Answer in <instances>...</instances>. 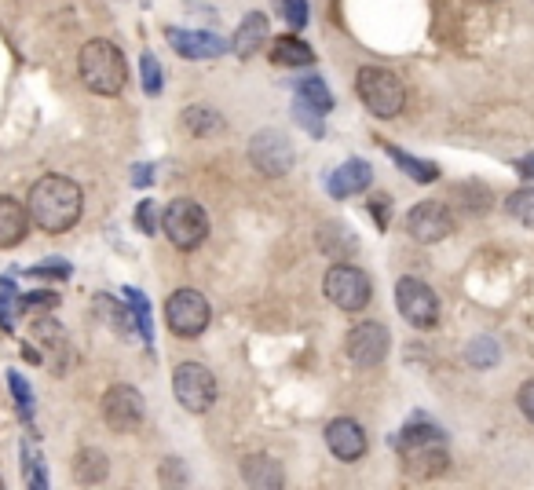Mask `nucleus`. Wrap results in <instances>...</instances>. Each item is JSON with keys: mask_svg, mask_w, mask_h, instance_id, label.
<instances>
[{"mask_svg": "<svg viewBox=\"0 0 534 490\" xmlns=\"http://www.w3.org/2000/svg\"><path fill=\"white\" fill-rule=\"evenodd\" d=\"M81 205H85V194L70 176H59V172H48L30 187V198H26V213L41 231L48 235H63L81 220Z\"/></svg>", "mask_w": 534, "mask_h": 490, "instance_id": "obj_1", "label": "nucleus"}, {"mask_svg": "<svg viewBox=\"0 0 534 490\" xmlns=\"http://www.w3.org/2000/svg\"><path fill=\"white\" fill-rule=\"evenodd\" d=\"M399 461L403 469L417 480H436L450 469V454H447V436L439 432L428 417H414L410 425L399 432L396 439Z\"/></svg>", "mask_w": 534, "mask_h": 490, "instance_id": "obj_2", "label": "nucleus"}, {"mask_svg": "<svg viewBox=\"0 0 534 490\" xmlns=\"http://www.w3.org/2000/svg\"><path fill=\"white\" fill-rule=\"evenodd\" d=\"M77 70H81V81H85L96 96H121L125 85H129V63L114 41H96L81 44L77 52Z\"/></svg>", "mask_w": 534, "mask_h": 490, "instance_id": "obj_3", "label": "nucleus"}, {"mask_svg": "<svg viewBox=\"0 0 534 490\" xmlns=\"http://www.w3.org/2000/svg\"><path fill=\"white\" fill-rule=\"evenodd\" d=\"M355 88H359V99L363 107L374 114V118H396L406 107V88L392 70H381V66H363L359 77H355Z\"/></svg>", "mask_w": 534, "mask_h": 490, "instance_id": "obj_4", "label": "nucleus"}, {"mask_svg": "<svg viewBox=\"0 0 534 490\" xmlns=\"http://www.w3.org/2000/svg\"><path fill=\"white\" fill-rule=\"evenodd\" d=\"M161 231L169 235V242L183 253H191L209 238V216L194 198H176V202L161 213Z\"/></svg>", "mask_w": 534, "mask_h": 490, "instance_id": "obj_5", "label": "nucleus"}, {"mask_svg": "<svg viewBox=\"0 0 534 490\" xmlns=\"http://www.w3.org/2000/svg\"><path fill=\"white\" fill-rule=\"evenodd\" d=\"M322 293H326V300H330L333 308L348 311V315H355V311H363L366 304H370V293H374V286H370V275H366L363 267L355 264H337L326 271V282H322Z\"/></svg>", "mask_w": 534, "mask_h": 490, "instance_id": "obj_6", "label": "nucleus"}, {"mask_svg": "<svg viewBox=\"0 0 534 490\" xmlns=\"http://www.w3.org/2000/svg\"><path fill=\"white\" fill-rule=\"evenodd\" d=\"M172 392L187 414H209L216 403V377L202 363H180L172 373Z\"/></svg>", "mask_w": 534, "mask_h": 490, "instance_id": "obj_7", "label": "nucleus"}, {"mask_svg": "<svg viewBox=\"0 0 534 490\" xmlns=\"http://www.w3.org/2000/svg\"><path fill=\"white\" fill-rule=\"evenodd\" d=\"M209 319H213L209 300L198 289H176L169 304H165V322H169V330L176 337H198V333H205Z\"/></svg>", "mask_w": 534, "mask_h": 490, "instance_id": "obj_8", "label": "nucleus"}, {"mask_svg": "<svg viewBox=\"0 0 534 490\" xmlns=\"http://www.w3.org/2000/svg\"><path fill=\"white\" fill-rule=\"evenodd\" d=\"M396 308L410 326L432 330L439 322V297L421 278H399L396 282Z\"/></svg>", "mask_w": 534, "mask_h": 490, "instance_id": "obj_9", "label": "nucleus"}, {"mask_svg": "<svg viewBox=\"0 0 534 490\" xmlns=\"http://www.w3.org/2000/svg\"><path fill=\"white\" fill-rule=\"evenodd\" d=\"M103 421H107L110 432H118V436H129L143 425V417H147V403H143V395L132 388V384H114L107 388L103 395Z\"/></svg>", "mask_w": 534, "mask_h": 490, "instance_id": "obj_10", "label": "nucleus"}, {"mask_svg": "<svg viewBox=\"0 0 534 490\" xmlns=\"http://www.w3.org/2000/svg\"><path fill=\"white\" fill-rule=\"evenodd\" d=\"M249 161L264 176H286L293 169V143L278 128H260L257 136L249 139Z\"/></svg>", "mask_w": 534, "mask_h": 490, "instance_id": "obj_11", "label": "nucleus"}, {"mask_svg": "<svg viewBox=\"0 0 534 490\" xmlns=\"http://www.w3.org/2000/svg\"><path fill=\"white\" fill-rule=\"evenodd\" d=\"M406 235L414 242H443V238L454 235V216L443 202H421L406 213Z\"/></svg>", "mask_w": 534, "mask_h": 490, "instance_id": "obj_12", "label": "nucleus"}, {"mask_svg": "<svg viewBox=\"0 0 534 490\" xmlns=\"http://www.w3.org/2000/svg\"><path fill=\"white\" fill-rule=\"evenodd\" d=\"M385 355H388V330L381 322H359V326H352V333H348V359L355 366H363V370L381 366Z\"/></svg>", "mask_w": 534, "mask_h": 490, "instance_id": "obj_13", "label": "nucleus"}, {"mask_svg": "<svg viewBox=\"0 0 534 490\" xmlns=\"http://www.w3.org/2000/svg\"><path fill=\"white\" fill-rule=\"evenodd\" d=\"M165 37H169L172 52H180L183 59H216L231 48L224 37H216L209 30H176L172 26V30H165Z\"/></svg>", "mask_w": 534, "mask_h": 490, "instance_id": "obj_14", "label": "nucleus"}, {"mask_svg": "<svg viewBox=\"0 0 534 490\" xmlns=\"http://www.w3.org/2000/svg\"><path fill=\"white\" fill-rule=\"evenodd\" d=\"M326 447H330L333 458L359 461L370 443H366L363 425H355L352 417H337V421H330V425H326Z\"/></svg>", "mask_w": 534, "mask_h": 490, "instance_id": "obj_15", "label": "nucleus"}, {"mask_svg": "<svg viewBox=\"0 0 534 490\" xmlns=\"http://www.w3.org/2000/svg\"><path fill=\"white\" fill-rule=\"evenodd\" d=\"M370 183H374V169L366 165V161H344L341 169L330 172V180H326V191L333 198H352V194H363L370 191Z\"/></svg>", "mask_w": 534, "mask_h": 490, "instance_id": "obj_16", "label": "nucleus"}, {"mask_svg": "<svg viewBox=\"0 0 534 490\" xmlns=\"http://www.w3.org/2000/svg\"><path fill=\"white\" fill-rule=\"evenodd\" d=\"M30 231V213H26V205H19L15 198L8 194H0V249H11V245H19Z\"/></svg>", "mask_w": 534, "mask_h": 490, "instance_id": "obj_17", "label": "nucleus"}, {"mask_svg": "<svg viewBox=\"0 0 534 490\" xmlns=\"http://www.w3.org/2000/svg\"><path fill=\"white\" fill-rule=\"evenodd\" d=\"M242 480L257 490H278L286 483V476H282V465L275 458H267V454H246L242 458Z\"/></svg>", "mask_w": 534, "mask_h": 490, "instance_id": "obj_18", "label": "nucleus"}, {"mask_svg": "<svg viewBox=\"0 0 534 490\" xmlns=\"http://www.w3.org/2000/svg\"><path fill=\"white\" fill-rule=\"evenodd\" d=\"M267 15H260V11H253V15H246L242 19V26H238L235 41H231V52L238 55V59H253V55L264 48L267 41Z\"/></svg>", "mask_w": 534, "mask_h": 490, "instance_id": "obj_19", "label": "nucleus"}, {"mask_svg": "<svg viewBox=\"0 0 534 490\" xmlns=\"http://www.w3.org/2000/svg\"><path fill=\"white\" fill-rule=\"evenodd\" d=\"M271 63L297 70V66H311V63H315V52H311V48L300 41V37L286 33V37H275V41H271Z\"/></svg>", "mask_w": 534, "mask_h": 490, "instance_id": "obj_20", "label": "nucleus"}, {"mask_svg": "<svg viewBox=\"0 0 534 490\" xmlns=\"http://www.w3.org/2000/svg\"><path fill=\"white\" fill-rule=\"evenodd\" d=\"M107 472H110V461H107V454H103V450L85 447L74 458V476H77V483H81V487L103 483V480H107Z\"/></svg>", "mask_w": 534, "mask_h": 490, "instance_id": "obj_21", "label": "nucleus"}, {"mask_svg": "<svg viewBox=\"0 0 534 490\" xmlns=\"http://www.w3.org/2000/svg\"><path fill=\"white\" fill-rule=\"evenodd\" d=\"M180 121H183V128H187L191 136H198V139L216 136V132L224 128V118H220V110H213V107H187V110L180 114Z\"/></svg>", "mask_w": 534, "mask_h": 490, "instance_id": "obj_22", "label": "nucleus"}, {"mask_svg": "<svg viewBox=\"0 0 534 490\" xmlns=\"http://www.w3.org/2000/svg\"><path fill=\"white\" fill-rule=\"evenodd\" d=\"M319 245H322V253H330V256H348V253H355V238H352V231L348 227H341V224H326L319 231Z\"/></svg>", "mask_w": 534, "mask_h": 490, "instance_id": "obj_23", "label": "nucleus"}, {"mask_svg": "<svg viewBox=\"0 0 534 490\" xmlns=\"http://www.w3.org/2000/svg\"><path fill=\"white\" fill-rule=\"evenodd\" d=\"M388 154L396 158V165L406 172V176H414L417 183H436L439 180V169L432 165V161H417V158H406L399 147H388Z\"/></svg>", "mask_w": 534, "mask_h": 490, "instance_id": "obj_24", "label": "nucleus"}, {"mask_svg": "<svg viewBox=\"0 0 534 490\" xmlns=\"http://www.w3.org/2000/svg\"><path fill=\"white\" fill-rule=\"evenodd\" d=\"M297 92H300V99H304L308 107L319 110V114L333 110V96H330V88H326V81H322V77H308V81H304Z\"/></svg>", "mask_w": 534, "mask_h": 490, "instance_id": "obj_25", "label": "nucleus"}, {"mask_svg": "<svg viewBox=\"0 0 534 490\" xmlns=\"http://www.w3.org/2000/svg\"><path fill=\"white\" fill-rule=\"evenodd\" d=\"M505 209H509V216H513V220L534 227V187H524V191L509 194V198H505Z\"/></svg>", "mask_w": 534, "mask_h": 490, "instance_id": "obj_26", "label": "nucleus"}, {"mask_svg": "<svg viewBox=\"0 0 534 490\" xmlns=\"http://www.w3.org/2000/svg\"><path fill=\"white\" fill-rule=\"evenodd\" d=\"M15 308H19V293L11 278H0V330L11 333L15 330Z\"/></svg>", "mask_w": 534, "mask_h": 490, "instance_id": "obj_27", "label": "nucleus"}, {"mask_svg": "<svg viewBox=\"0 0 534 490\" xmlns=\"http://www.w3.org/2000/svg\"><path fill=\"white\" fill-rule=\"evenodd\" d=\"M125 297H129V308H132V315H136L139 337H143V341L150 344V337H154V322H150L147 300H143V293H139V289H125Z\"/></svg>", "mask_w": 534, "mask_h": 490, "instance_id": "obj_28", "label": "nucleus"}, {"mask_svg": "<svg viewBox=\"0 0 534 490\" xmlns=\"http://www.w3.org/2000/svg\"><path fill=\"white\" fill-rule=\"evenodd\" d=\"M139 74H143V92L147 96H161L165 77H161V63L150 52H143V59H139Z\"/></svg>", "mask_w": 534, "mask_h": 490, "instance_id": "obj_29", "label": "nucleus"}, {"mask_svg": "<svg viewBox=\"0 0 534 490\" xmlns=\"http://www.w3.org/2000/svg\"><path fill=\"white\" fill-rule=\"evenodd\" d=\"M278 15L293 26V30H304L308 26V0H275Z\"/></svg>", "mask_w": 534, "mask_h": 490, "instance_id": "obj_30", "label": "nucleus"}, {"mask_svg": "<svg viewBox=\"0 0 534 490\" xmlns=\"http://www.w3.org/2000/svg\"><path fill=\"white\" fill-rule=\"evenodd\" d=\"M469 363L472 366H494L498 363V344L491 337H480V341L469 344Z\"/></svg>", "mask_w": 534, "mask_h": 490, "instance_id": "obj_31", "label": "nucleus"}, {"mask_svg": "<svg viewBox=\"0 0 534 490\" xmlns=\"http://www.w3.org/2000/svg\"><path fill=\"white\" fill-rule=\"evenodd\" d=\"M22 461H26V483H30V487H37V490L48 487L41 458H37V454H30V447H22Z\"/></svg>", "mask_w": 534, "mask_h": 490, "instance_id": "obj_32", "label": "nucleus"}, {"mask_svg": "<svg viewBox=\"0 0 534 490\" xmlns=\"http://www.w3.org/2000/svg\"><path fill=\"white\" fill-rule=\"evenodd\" d=\"M293 114H297V121H300V125H304V128H308L311 136H315V139L322 136V125H319V121H315V118H319V110L308 107V103H304V99H300V96H297V103H293Z\"/></svg>", "mask_w": 534, "mask_h": 490, "instance_id": "obj_33", "label": "nucleus"}, {"mask_svg": "<svg viewBox=\"0 0 534 490\" xmlns=\"http://www.w3.org/2000/svg\"><path fill=\"white\" fill-rule=\"evenodd\" d=\"M136 227L143 235H154V227H158V205L154 202L136 205Z\"/></svg>", "mask_w": 534, "mask_h": 490, "instance_id": "obj_34", "label": "nucleus"}, {"mask_svg": "<svg viewBox=\"0 0 534 490\" xmlns=\"http://www.w3.org/2000/svg\"><path fill=\"white\" fill-rule=\"evenodd\" d=\"M8 381H11V392H15V399H19V410H22V417L30 421V414H33V403H30V388H26V381H22L19 373H8Z\"/></svg>", "mask_w": 534, "mask_h": 490, "instance_id": "obj_35", "label": "nucleus"}, {"mask_svg": "<svg viewBox=\"0 0 534 490\" xmlns=\"http://www.w3.org/2000/svg\"><path fill=\"white\" fill-rule=\"evenodd\" d=\"M370 213H374V224L385 231L388 220H392V198H385V194H377L374 202H370Z\"/></svg>", "mask_w": 534, "mask_h": 490, "instance_id": "obj_36", "label": "nucleus"}, {"mask_svg": "<svg viewBox=\"0 0 534 490\" xmlns=\"http://www.w3.org/2000/svg\"><path fill=\"white\" fill-rule=\"evenodd\" d=\"M22 308H52L55 304V293H48V289H37V293H26V297H19Z\"/></svg>", "mask_w": 534, "mask_h": 490, "instance_id": "obj_37", "label": "nucleus"}, {"mask_svg": "<svg viewBox=\"0 0 534 490\" xmlns=\"http://www.w3.org/2000/svg\"><path fill=\"white\" fill-rule=\"evenodd\" d=\"M33 275H52V278H66L70 275V264L66 260H44V264H37V267H30Z\"/></svg>", "mask_w": 534, "mask_h": 490, "instance_id": "obj_38", "label": "nucleus"}, {"mask_svg": "<svg viewBox=\"0 0 534 490\" xmlns=\"http://www.w3.org/2000/svg\"><path fill=\"white\" fill-rule=\"evenodd\" d=\"M516 403H520V410H524V417L534 425V381H527L524 388H520V395H516Z\"/></svg>", "mask_w": 534, "mask_h": 490, "instance_id": "obj_39", "label": "nucleus"}, {"mask_svg": "<svg viewBox=\"0 0 534 490\" xmlns=\"http://www.w3.org/2000/svg\"><path fill=\"white\" fill-rule=\"evenodd\" d=\"M132 183H136V187L154 183V169H150V165H136V169H132Z\"/></svg>", "mask_w": 534, "mask_h": 490, "instance_id": "obj_40", "label": "nucleus"}, {"mask_svg": "<svg viewBox=\"0 0 534 490\" xmlns=\"http://www.w3.org/2000/svg\"><path fill=\"white\" fill-rule=\"evenodd\" d=\"M161 469H165V476H161V483H169V487H172V483H183V472H180V476H176V461H165Z\"/></svg>", "mask_w": 534, "mask_h": 490, "instance_id": "obj_41", "label": "nucleus"}, {"mask_svg": "<svg viewBox=\"0 0 534 490\" xmlns=\"http://www.w3.org/2000/svg\"><path fill=\"white\" fill-rule=\"evenodd\" d=\"M520 176H527V180H534V154L531 158L520 161Z\"/></svg>", "mask_w": 534, "mask_h": 490, "instance_id": "obj_42", "label": "nucleus"}, {"mask_svg": "<svg viewBox=\"0 0 534 490\" xmlns=\"http://www.w3.org/2000/svg\"><path fill=\"white\" fill-rule=\"evenodd\" d=\"M0 487H4V483H0Z\"/></svg>", "mask_w": 534, "mask_h": 490, "instance_id": "obj_43", "label": "nucleus"}]
</instances>
